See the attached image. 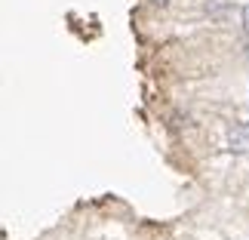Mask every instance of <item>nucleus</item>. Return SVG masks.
I'll return each instance as SVG.
<instances>
[{"instance_id": "1", "label": "nucleus", "mask_w": 249, "mask_h": 240, "mask_svg": "<svg viewBox=\"0 0 249 240\" xmlns=\"http://www.w3.org/2000/svg\"><path fill=\"white\" fill-rule=\"evenodd\" d=\"M228 142H231V151H249V129L246 127H234Z\"/></svg>"}, {"instance_id": "2", "label": "nucleus", "mask_w": 249, "mask_h": 240, "mask_svg": "<svg viewBox=\"0 0 249 240\" xmlns=\"http://www.w3.org/2000/svg\"><path fill=\"white\" fill-rule=\"evenodd\" d=\"M243 25H246V31H249V6L243 9Z\"/></svg>"}, {"instance_id": "3", "label": "nucleus", "mask_w": 249, "mask_h": 240, "mask_svg": "<svg viewBox=\"0 0 249 240\" xmlns=\"http://www.w3.org/2000/svg\"><path fill=\"white\" fill-rule=\"evenodd\" d=\"M148 3H154V6H166L169 0H148Z\"/></svg>"}]
</instances>
